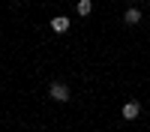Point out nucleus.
<instances>
[{
	"label": "nucleus",
	"instance_id": "f257e3e1",
	"mask_svg": "<svg viewBox=\"0 0 150 132\" xmlns=\"http://www.w3.org/2000/svg\"><path fill=\"white\" fill-rule=\"evenodd\" d=\"M48 96H51V99L54 102H69V87H66V84L63 81H51V84H48Z\"/></svg>",
	"mask_w": 150,
	"mask_h": 132
},
{
	"label": "nucleus",
	"instance_id": "f03ea898",
	"mask_svg": "<svg viewBox=\"0 0 150 132\" xmlns=\"http://www.w3.org/2000/svg\"><path fill=\"white\" fill-rule=\"evenodd\" d=\"M120 114H123V120H135V117L141 114V102H135V99L132 102H123V111Z\"/></svg>",
	"mask_w": 150,
	"mask_h": 132
},
{
	"label": "nucleus",
	"instance_id": "7ed1b4c3",
	"mask_svg": "<svg viewBox=\"0 0 150 132\" xmlns=\"http://www.w3.org/2000/svg\"><path fill=\"white\" fill-rule=\"evenodd\" d=\"M123 21H126L129 27H135V24L141 21V9H138V6H129L126 12H123Z\"/></svg>",
	"mask_w": 150,
	"mask_h": 132
},
{
	"label": "nucleus",
	"instance_id": "20e7f679",
	"mask_svg": "<svg viewBox=\"0 0 150 132\" xmlns=\"http://www.w3.org/2000/svg\"><path fill=\"white\" fill-rule=\"evenodd\" d=\"M51 30H54V33H66V30H69V18H66V15L51 18Z\"/></svg>",
	"mask_w": 150,
	"mask_h": 132
},
{
	"label": "nucleus",
	"instance_id": "39448f33",
	"mask_svg": "<svg viewBox=\"0 0 150 132\" xmlns=\"http://www.w3.org/2000/svg\"><path fill=\"white\" fill-rule=\"evenodd\" d=\"M90 9H93L90 0H78V3H75V12H78L81 18H84V15H90Z\"/></svg>",
	"mask_w": 150,
	"mask_h": 132
}]
</instances>
